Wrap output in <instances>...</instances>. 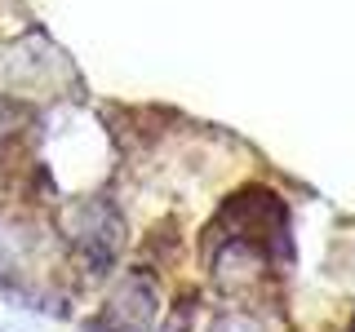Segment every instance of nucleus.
Returning <instances> with one entry per match:
<instances>
[{
  "label": "nucleus",
  "instance_id": "nucleus-2",
  "mask_svg": "<svg viewBox=\"0 0 355 332\" xmlns=\"http://www.w3.org/2000/svg\"><path fill=\"white\" fill-rule=\"evenodd\" d=\"M214 332H262V328H258V319H249V315H222L214 324Z\"/></svg>",
  "mask_w": 355,
  "mask_h": 332
},
{
  "label": "nucleus",
  "instance_id": "nucleus-3",
  "mask_svg": "<svg viewBox=\"0 0 355 332\" xmlns=\"http://www.w3.org/2000/svg\"><path fill=\"white\" fill-rule=\"evenodd\" d=\"M164 332H187V310H178V319H173V324L164 328Z\"/></svg>",
  "mask_w": 355,
  "mask_h": 332
},
{
  "label": "nucleus",
  "instance_id": "nucleus-4",
  "mask_svg": "<svg viewBox=\"0 0 355 332\" xmlns=\"http://www.w3.org/2000/svg\"><path fill=\"white\" fill-rule=\"evenodd\" d=\"M351 332H355V324H351Z\"/></svg>",
  "mask_w": 355,
  "mask_h": 332
},
{
  "label": "nucleus",
  "instance_id": "nucleus-1",
  "mask_svg": "<svg viewBox=\"0 0 355 332\" xmlns=\"http://www.w3.org/2000/svg\"><path fill=\"white\" fill-rule=\"evenodd\" d=\"M76 213L85 217V226H76L71 221V243L85 252L94 266H107L111 261V252L120 248V217H116V208L111 204H80Z\"/></svg>",
  "mask_w": 355,
  "mask_h": 332
}]
</instances>
